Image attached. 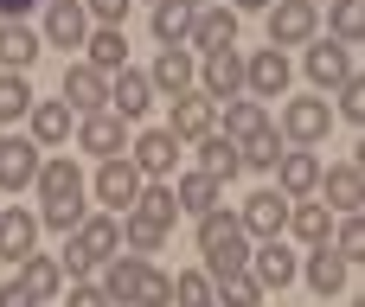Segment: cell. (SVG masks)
<instances>
[{"instance_id":"obj_1","label":"cell","mask_w":365,"mask_h":307,"mask_svg":"<svg viewBox=\"0 0 365 307\" xmlns=\"http://www.w3.org/2000/svg\"><path fill=\"white\" fill-rule=\"evenodd\" d=\"M199 256H205V276H212V282L231 276V269H244V263H250L244 224H237L231 212H205V218H199Z\"/></svg>"},{"instance_id":"obj_2","label":"cell","mask_w":365,"mask_h":307,"mask_svg":"<svg viewBox=\"0 0 365 307\" xmlns=\"http://www.w3.org/2000/svg\"><path fill=\"white\" fill-rule=\"evenodd\" d=\"M327 128H334L327 96H289V103H282V141L314 147V141H327Z\"/></svg>"},{"instance_id":"obj_3","label":"cell","mask_w":365,"mask_h":307,"mask_svg":"<svg viewBox=\"0 0 365 307\" xmlns=\"http://www.w3.org/2000/svg\"><path fill=\"white\" fill-rule=\"evenodd\" d=\"M321 32V6L314 0H269V45L289 51V45H308Z\"/></svg>"},{"instance_id":"obj_4","label":"cell","mask_w":365,"mask_h":307,"mask_svg":"<svg viewBox=\"0 0 365 307\" xmlns=\"http://www.w3.org/2000/svg\"><path fill=\"white\" fill-rule=\"evenodd\" d=\"M308 77H314V90H340V83L353 77V45H340V38H308Z\"/></svg>"},{"instance_id":"obj_5","label":"cell","mask_w":365,"mask_h":307,"mask_svg":"<svg viewBox=\"0 0 365 307\" xmlns=\"http://www.w3.org/2000/svg\"><path fill=\"white\" fill-rule=\"evenodd\" d=\"M38 199L45 205H83V173H77V160L71 154H58V160H38Z\"/></svg>"},{"instance_id":"obj_6","label":"cell","mask_w":365,"mask_h":307,"mask_svg":"<svg viewBox=\"0 0 365 307\" xmlns=\"http://www.w3.org/2000/svg\"><path fill=\"white\" fill-rule=\"evenodd\" d=\"M289 205L295 199H282V192H250L244 199V212H237V224H244V237H282V224H289Z\"/></svg>"},{"instance_id":"obj_7","label":"cell","mask_w":365,"mask_h":307,"mask_svg":"<svg viewBox=\"0 0 365 307\" xmlns=\"http://www.w3.org/2000/svg\"><path fill=\"white\" fill-rule=\"evenodd\" d=\"M244 269H250L263 288H289V282H295V269H302V256H295L282 237H263V244L250 250V263H244Z\"/></svg>"},{"instance_id":"obj_8","label":"cell","mask_w":365,"mask_h":307,"mask_svg":"<svg viewBox=\"0 0 365 307\" xmlns=\"http://www.w3.org/2000/svg\"><path fill=\"white\" fill-rule=\"evenodd\" d=\"M244 90L257 96V103H269V96H282L289 90V51H257V58H244Z\"/></svg>"},{"instance_id":"obj_9","label":"cell","mask_w":365,"mask_h":307,"mask_svg":"<svg viewBox=\"0 0 365 307\" xmlns=\"http://www.w3.org/2000/svg\"><path fill=\"white\" fill-rule=\"evenodd\" d=\"M212 122H218V103L205 96V90H180L173 96V141H199V135H212Z\"/></svg>"},{"instance_id":"obj_10","label":"cell","mask_w":365,"mask_h":307,"mask_svg":"<svg viewBox=\"0 0 365 307\" xmlns=\"http://www.w3.org/2000/svg\"><path fill=\"white\" fill-rule=\"evenodd\" d=\"M122 128H128V122H122L115 109H90V115L77 122V147L96 154V160H115V154H122Z\"/></svg>"},{"instance_id":"obj_11","label":"cell","mask_w":365,"mask_h":307,"mask_svg":"<svg viewBox=\"0 0 365 307\" xmlns=\"http://www.w3.org/2000/svg\"><path fill=\"white\" fill-rule=\"evenodd\" d=\"M269 173H276V192H282V199H308V192L321 186V160H314L308 147H282V160H276Z\"/></svg>"},{"instance_id":"obj_12","label":"cell","mask_w":365,"mask_h":307,"mask_svg":"<svg viewBox=\"0 0 365 307\" xmlns=\"http://www.w3.org/2000/svg\"><path fill=\"white\" fill-rule=\"evenodd\" d=\"M321 205L327 212H359L365 205V173H359V160H340V167H321Z\"/></svg>"},{"instance_id":"obj_13","label":"cell","mask_w":365,"mask_h":307,"mask_svg":"<svg viewBox=\"0 0 365 307\" xmlns=\"http://www.w3.org/2000/svg\"><path fill=\"white\" fill-rule=\"evenodd\" d=\"M45 38H51L58 51H77V45L90 38V13H83V0H51V6H45Z\"/></svg>"},{"instance_id":"obj_14","label":"cell","mask_w":365,"mask_h":307,"mask_svg":"<svg viewBox=\"0 0 365 307\" xmlns=\"http://www.w3.org/2000/svg\"><path fill=\"white\" fill-rule=\"evenodd\" d=\"M186 38H192V51H225V45H237V13L212 0V6L192 13V32Z\"/></svg>"},{"instance_id":"obj_15","label":"cell","mask_w":365,"mask_h":307,"mask_svg":"<svg viewBox=\"0 0 365 307\" xmlns=\"http://www.w3.org/2000/svg\"><path fill=\"white\" fill-rule=\"evenodd\" d=\"M135 192H141V173H135V160H128V154H115V160H103V167H96V199H103V205L128 212V205H135Z\"/></svg>"},{"instance_id":"obj_16","label":"cell","mask_w":365,"mask_h":307,"mask_svg":"<svg viewBox=\"0 0 365 307\" xmlns=\"http://www.w3.org/2000/svg\"><path fill=\"white\" fill-rule=\"evenodd\" d=\"M71 244L83 263H109V256H122V218H83L71 231Z\"/></svg>"},{"instance_id":"obj_17","label":"cell","mask_w":365,"mask_h":307,"mask_svg":"<svg viewBox=\"0 0 365 307\" xmlns=\"http://www.w3.org/2000/svg\"><path fill=\"white\" fill-rule=\"evenodd\" d=\"M205 96L212 103H231L237 90H244V58H237V45H225V51H205Z\"/></svg>"},{"instance_id":"obj_18","label":"cell","mask_w":365,"mask_h":307,"mask_svg":"<svg viewBox=\"0 0 365 307\" xmlns=\"http://www.w3.org/2000/svg\"><path fill=\"white\" fill-rule=\"evenodd\" d=\"M148 103H154V83H148V71H128V64H122V71L109 77V103H103V109H115L122 122H135Z\"/></svg>"},{"instance_id":"obj_19","label":"cell","mask_w":365,"mask_h":307,"mask_svg":"<svg viewBox=\"0 0 365 307\" xmlns=\"http://www.w3.org/2000/svg\"><path fill=\"white\" fill-rule=\"evenodd\" d=\"M173 154H180V141H173L167 128H148V135H135V154H128V160H135L141 179H167V173H173Z\"/></svg>"},{"instance_id":"obj_20","label":"cell","mask_w":365,"mask_h":307,"mask_svg":"<svg viewBox=\"0 0 365 307\" xmlns=\"http://www.w3.org/2000/svg\"><path fill=\"white\" fill-rule=\"evenodd\" d=\"M295 276H308V288H314V295L327 301V295H340V288H346V276H353V263H346V256H334L327 244H314V250H308V263H302Z\"/></svg>"},{"instance_id":"obj_21","label":"cell","mask_w":365,"mask_h":307,"mask_svg":"<svg viewBox=\"0 0 365 307\" xmlns=\"http://www.w3.org/2000/svg\"><path fill=\"white\" fill-rule=\"evenodd\" d=\"M103 103H109V77H103L96 64H71V71H64V109H83V115H90V109H103Z\"/></svg>"},{"instance_id":"obj_22","label":"cell","mask_w":365,"mask_h":307,"mask_svg":"<svg viewBox=\"0 0 365 307\" xmlns=\"http://www.w3.org/2000/svg\"><path fill=\"white\" fill-rule=\"evenodd\" d=\"M32 244H38V218L19 212V205H0V263L32 256Z\"/></svg>"},{"instance_id":"obj_23","label":"cell","mask_w":365,"mask_h":307,"mask_svg":"<svg viewBox=\"0 0 365 307\" xmlns=\"http://www.w3.org/2000/svg\"><path fill=\"white\" fill-rule=\"evenodd\" d=\"M141 276H148V256H109L96 288L109 295V307H128V301H135V288H141Z\"/></svg>"},{"instance_id":"obj_24","label":"cell","mask_w":365,"mask_h":307,"mask_svg":"<svg viewBox=\"0 0 365 307\" xmlns=\"http://www.w3.org/2000/svg\"><path fill=\"white\" fill-rule=\"evenodd\" d=\"M199 173H212L218 186H225V179H237V173H244L237 141H231V135H218V128H212V135H199Z\"/></svg>"},{"instance_id":"obj_25","label":"cell","mask_w":365,"mask_h":307,"mask_svg":"<svg viewBox=\"0 0 365 307\" xmlns=\"http://www.w3.org/2000/svg\"><path fill=\"white\" fill-rule=\"evenodd\" d=\"M38 179V141H0V192H19Z\"/></svg>"},{"instance_id":"obj_26","label":"cell","mask_w":365,"mask_h":307,"mask_svg":"<svg viewBox=\"0 0 365 307\" xmlns=\"http://www.w3.org/2000/svg\"><path fill=\"white\" fill-rule=\"evenodd\" d=\"M83 64H96L103 77H115L122 64H128V38H122V26H90V38H83Z\"/></svg>"},{"instance_id":"obj_27","label":"cell","mask_w":365,"mask_h":307,"mask_svg":"<svg viewBox=\"0 0 365 307\" xmlns=\"http://www.w3.org/2000/svg\"><path fill=\"white\" fill-rule=\"evenodd\" d=\"M192 77H199V64H192V51H180V45H167V51L154 58V71H148V83H154V90H167V96L192 90Z\"/></svg>"},{"instance_id":"obj_28","label":"cell","mask_w":365,"mask_h":307,"mask_svg":"<svg viewBox=\"0 0 365 307\" xmlns=\"http://www.w3.org/2000/svg\"><path fill=\"white\" fill-rule=\"evenodd\" d=\"M19 288H26L32 301H51V295L64 288V269H58V256H19Z\"/></svg>"},{"instance_id":"obj_29","label":"cell","mask_w":365,"mask_h":307,"mask_svg":"<svg viewBox=\"0 0 365 307\" xmlns=\"http://www.w3.org/2000/svg\"><path fill=\"white\" fill-rule=\"evenodd\" d=\"M26 122H32V141H38V147L71 141V109H64V103H32V109H26Z\"/></svg>"},{"instance_id":"obj_30","label":"cell","mask_w":365,"mask_h":307,"mask_svg":"<svg viewBox=\"0 0 365 307\" xmlns=\"http://www.w3.org/2000/svg\"><path fill=\"white\" fill-rule=\"evenodd\" d=\"M128 212H141L148 224L173 231V218H180V199H173V186H160V179L148 186V179H141V192H135V205H128Z\"/></svg>"},{"instance_id":"obj_31","label":"cell","mask_w":365,"mask_h":307,"mask_svg":"<svg viewBox=\"0 0 365 307\" xmlns=\"http://www.w3.org/2000/svg\"><path fill=\"white\" fill-rule=\"evenodd\" d=\"M282 231H295V237L314 250V244H327V237H334V212H327V205H302V199H295V205H289V224H282Z\"/></svg>"},{"instance_id":"obj_32","label":"cell","mask_w":365,"mask_h":307,"mask_svg":"<svg viewBox=\"0 0 365 307\" xmlns=\"http://www.w3.org/2000/svg\"><path fill=\"white\" fill-rule=\"evenodd\" d=\"M32 58H38V32L19 26V19H0V64L6 71H26Z\"/></svg>"},{"instance_id":"obj_33","label":"cell","mask_w":365,"mask_h":307,"mask_svg":"<svg viewBox=\"0 0 365 307\" xmlns=\"http://www.w3.org/2000/svg\"><path fill=\"white\" fill-rule=\"evenodd\" d=\"M218 109H225V135H231V141H244V135L269 128V109H263L257 96H231V103H218Z\"/></svg>"},{"instance_id":"obj_34","label":"cell","mask_w":365,"mask_h":307,"mask_svg":"<svg viewBox=\"0 0 365 307\" xmlns=\"http://www.w3.org/2000/svg\"><path fill=\"white\" fill-rule=\"evenodd\" d=\"M218 179L212 173H186L180 186H173V199H180V212H192V218H205V212H218Z\"/></svg>"},{"instance_id":"obj_35","label":"cell","mask_w":365,"mask_h":307,"mask_svg":"<svg viewBox=\"0 0 365 307\" xmlns=\"http://www.w3.org/2000/svg\"><path fill=\"white\" fill-rule=\"evenodd\" d=\"M218 307H263V282L250 276V269H231V276H218Z\"/></svg>"},{"instance_id":"obj_36","label":"cell","mask_w":365,"mask_h":307,"mask_svg":"<svg viewBox=\"0 0 365 307\" xmlns=\"http://www.w3.org/2000/svg\"><path fill=\"white\" fill-rule=\"evenodd\" d=\"M282 147H289V141H282L276 128H257V135H244V141H237V154H244V167H257V173H269V167L282 160Z\"/></svg>"},{"instance_id":"obj_37","label":"cell","mask_w":365,"mask_h":307,"mask_svg":"<svg viewBox=\"0 0 365 307\" xmlns=\"http://www.w3.org/2000/svg\"><path fill=\"white\" fill-rule=\"evenodd\" d=\"M186 32H192V6H180V0H160V6H154V38H160V45H180Z\"/></svg>"},{"instance_id":"obj_38","label":"cell","mask_w":365,"mask_h":307,"mask_svg":"<svg viewBox=\"0 0 365 307\" xmlns=\"http://www.w3.org/2000/svg\"><path fill=\"white\" fill-rule=\"evenodd\" d=\"M122 244H128L135 256H154V250L167 244V231H160V224H148L141 212H122Z\"/></svg>"},{"instance_id":"obj_39","label":"cell","mask_w":365,"mask_h":307,"mask_svg":"<svg viewBox=\"0 0 365 307\" xmlns=\"http://www.w3.org/2000/svg\"><path fill=\"white\" fill-rule=\"evenodd\" d=\"M32 103H38V96H32L26 77H0V128H6V122H26Z\"/></svg>"},{"instance_id":"obj_40","label":"cell","mask_w":365,"mask_h":307,"mask_svg":"<svg viewBox=\"0 0 365 307\" xmlns=\"http://www.w3.org/2000/svg\"><path fill=\"white\" fill-rule=\"evenodd\" d=\"M327 250H334V256H346V263H359V256H365V231H359V212H346V224H340V231L327 237Z\"/></svg>"},{"instance_id":"obj_41","label":"cell","mask_w":365,"mask_h":307,"mask_svg":"<svg viewBox=\"0 0 365 307\" xmlns=\"http://www.w3.org/2000/svg\"><path fill=\"white\" fill-rule=\"evenodd\" d=\"M173 301H180V307H205V301H212V276H205V269L173 276Z\"/></svg>"},{"instance_id":"obj_42","label":"cell","mask_w":365,"mask_h":307,"mask_svg":"<svg viewBox=\"0 0 365 307\" xmlns=\"http://www.w3.org/2000/svg\"><path fill=\"white\" fill-rule=\"evenodd\" d=\"M128 307H173V276L148 269V276H141V288H135V301H128Z\"/></svg>"},{"instance_id":"obj_43","label":"cell","mask_w":365,"mask_h":307,"mask_svg":"<svg viewBox=\"0 0 365 307\" xmlns=\"http://www.w3.org/2000/svg\"><path fill=\"white\" fill-rule=\"evenodd\" d=\"M359 26H365L359 0H334V38H340V45H359Z\"/></svg>"},{"instance_id":"obj_44","label":"cell","mask_w":365,"mask_h":307,"mask_svg":"<svg viewBox=\"0 0 365 307\" xmlns=\"http://www.w3.org/2000/svg\"><path fill=\"white\" fill-rule=\"evenodd\" d=\"M334 103H340V115H346V122H365V83H359V71L334 90Z\"/></svg>"},{"instance_id":"obj_45","label":"cell","mask_w":365,"mask_h":307,"mask_svg":"<svg viewBox=\"0 0 365 307\" xmlns=\"http://www.w3.org/2000/svg\"><path fill=\"white\" fill-rule=\"evenodd\" d=\"M128 6H135V0H83V13H96L103 26H122V19H128Z\"/></svg>"},{"instance_id":"obj_46","label":"cell","mask_w":365,"mask_h":307,"mask_svg":"<svg viewBox=\"0 0 365 307\" xmlns=\"http://www.w3.org/2000/svg\"><path fill=\"white\" fill-rule=\"evenodd\" d=\"M64 307H109V295H103L96 282H71V301Z\"/></svg>"},{"instance_id":"obj_47","label":"cell","mask_w":365,"mask_h":307,"mask_svg":"<svg viewBox=\"0 0 365 307\" xmlns=\"http://www.w3.org/2000/svg\"><path fill=\"white\" fill-rule=\"evenodd\" d=\"M0 307H38V301H32V295H26L19 282H6V288H0Z\"/></svg>"},{"instance_id":"obj_48","label":"cell","mask_w":365,"mask_h":307,"mask_svg":"<svg viewBox=\"0 0 365 307\" xmlns=\"http://www.w3.org/2000/svg\"><path fill=\"white\" fill-rule=\"evenodd\" d=\"M38 0H0V19H19V13H32Z\"/></svg>"},{"instance_id":"obj_49","label":"cell","mask_w":365,"mask_h":307,"mask_svg":"<svg viewBox=\"0 0 365 307\" xmlns=\"http://www.w3.org/2000/svg\"><path fill=\"white\" fill-rule=\"evenodd\" d=\"M231 13H269V0H237Z\"/></svg>"},{"instance_id":"obj_50","label":"cell","mask_w":365,"mask_h":307,"mask_svg":"<svg viewBox=\"0 0 365 307\" xmlns=\"http://www.w3.org/2000/svg\"><path fill=\"white\" fill-rule=\"evenodd\" d=\"M180 6H192V13H199V6H212V0H180Z\"/></svg>"},{"instance_id":"obj_51","label":"cell","mask_w":365,"mask_h":307,"mask_svg":"<svg viewBox=\"0 0 365 307\" xmlns=\"http://www.w3.org/2000/svg\"><path fill=\"white\" fill-rule=\"evenodd\" d=\"M205 307H218V301H205Z\"/></svg>"},{"instance_id":"obj_52","label":"cell","mask_w":365,"mask_h":307,"mask_svg":"<svg viewBox=\"0 0 365 307\" xmlns=\"http://www.w3.org/2000/svg\"><path fill=\"white\" fill-rule=\"evenodd\" d=\"M0 141H6V135H0Z\"/></svg>"},{"instance_id":"obj_53","label":"cell","mask_w":365,"mask_h":307,"mask_svg":"<svg viewBox=\"0 0 365 307\" xmlns=\"http://www.w3.org/2000/svg\"><path fill=\"white\" fill-rule=\"evenodd\" d=\"M154 6H160V0H154Z\"/></svg>"},{"instance_id":"obj_54","label":"cell","mask_w":365,"mask_h":307,"mask_svg":"<svg viewBox=\"0 0 365 307\" xmlns=\"http://www.w3.org/2000/svg\"><path fill=\"white\" fill-rule=\"evenodd\" d=\"M314 6H321V0H314Z\"/></svg>"}]
</instances>
